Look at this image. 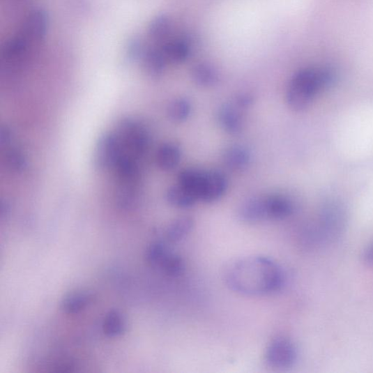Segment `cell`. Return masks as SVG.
<instances>
[{
  "label": "cell",
  "instance_id": "6da1fadb",
  "mask_svg": "<svg viewBox=\"0 0 373 373\" xmlns=\"http://www.w3.org/2000/svg\"><path fill=\"white\" fill-rule=\"evenodd\" d=\"M227 285L236 293L248 296L271 295L282 289L284 275L280 266L263 256L238 259L227 269Z\"/></svg>",
  "mask_w": 373,
  "mask_h": 373
},
{
  "label": "cell",
  "instance_id": "7a4b0ae2",
  "mask_svg": "<svg viewBox=\"0 0 373 373\" xmlns=\"http://www.w3.org/2000/svg\"><path fill=\"white\" fill-rule=\"evenodd\" d=\"M333 73L327 68L303 69L291 78L287 91V102L290 108L303 111L309 107L316 96L333 82Z\"/></svg>",
  "mask_w": 373,
  "mask_h": 373
},
{
  "label": "cell",
  "instance_id": "3957f363",
  "mask_svg": "<svg viewBox=\"0 0 373 373\" xmlns=\"http://www.w3.org/2000/svg\"><path fill=\"white\" fill-rule=\"evenodd\" d=\"M114 133L121 144L123 153L141 160L149 151L150 134L147 127L139 120H123L118 125Z\"/></svg>",
  "mask_w": 373,
  "mask_h": 373
},
{
  "label": "cell",
  "instance_id": "277c9868",
  "mask_svg": "<svg viewBox=\"0 0 373 373\" xmlns=\"http://www.w3.org/2000/svg\"><path fill=\"white\" fill-rule=\"evenodd\" d=\"M298 349L291 340L281 337L272 340L268 346L265 359L271 367L285 370L293 367L298 360Z\"/></svg>",
  "mask_w": 373,
  "mask_h": 373
},
{
  "label": "cell",
  "instance_id": "5b68a950",
  "mask_svg": "<svg viewBox=\"0 0 373 373\" xmlns=\"http://www.w3.org/2000/svg\"><path fill=\"white\" fill-rule=\"evenodd\" d=\"M123 153L121 144L115 133L104 134L96 146L94 165L100 170L112 169Z\"/></svg>",
  "mask_w": 373,
  "mask_h": 373
},
{
  "label": "cell",
  "instance_id": "8992f818",
  "mask_svg": "<svg viewBox=\"0 0 373 373\" xmlns=\"http://www.w3.org/2000/svg\"><path fill=\"white\" fill-rule=\"evenodd\" d=\"M346 220L345 211L342 206L337 203L324 205L320 215V228L323 237H336L342 232Z\"/></svg>",
  "mask_w": 373,
  "mask_h": 373
},
{
  "label": "cell",
  "instance_id": "52a82bcc",
  "mask_svg": "<svg viewBox=\"0 0 373 373\" xmlns=\"http://www.w3.org/2000/svg\"><path fill=\"white\" fill-rule=\"evenodd\" d=\"M48 27V17L42 10L31 12L24 22L21 33L32 44L38 45L45 38Z\"/></svg>",
  "mask_w": 373,
  "mask_h": 373
},
{
  "label": "cell",
  "instance_id": "ba28073f",
  "mask_svg": "<svg viewBox=\"0 0 373 373\" xmlns=\"http://www.w3.org/2000/svg\"><path fill=\"white\" fill-rule=\"evenodd\" d=\"M139 159L123 153L112 170L114 171L119 184L139 185L141 178Z\"/></svg>",
  "mask_w": 373,
  "mask_h": 373
},
{
  "label": "cell",
  "instance_id": "9c48e42d",
  "mask_svg": "<svg viewBox=\"0 0 373 373\" xmlns=\"http://www.w3.org/2000/svg\"><path fill=\"white\" fill-rule=\"evenodd\" d=\"M228 188V181L223 174L218 171L206 172L199 200L213 203L219 200Z\"/></svg>",
  "mask_w": 373,
  "mask_h": 373
},
{
  "label": "cell",
  "instance_id": "30bf717a",
  "mask_svg": "<svg viewBox=\"0 0 373 373\" xmlns=\"http://www.w3.org/2000/svg\"><path fill=\"white\" fill-rule=\"evenodd\" d=\"M94 299L93 291L87 289L77 290L62 299L60 310L66 314H77L86 310Z\"/></svg>",
  "mask_w": 373,
  "mask_h": 373
},
{
  "label": "cell",
  "instance_id": "8fae6325",
  "mask_svg": "<svg viewBox=\"0 0 373 373\" xmlns=\"http://www.w3.org/2000/svg\"><path fill=\"white\" fill-rule=\"evenodd\" d=\"M237 215L241 221L250 224L268 220L265 199L253 198L243 202Z\"/></svg>",
  "mask_w": 373,
  "mask_h": 373
},
{
  "label": "cell",
  "instance_id": "7c38bea8",
  "mask_svg": "<svg viewBox=\"0 0 373 373\" xmlns=\"http://www.w3.org/2000/svg\"><path fill=\"white\" fill-rule=\"evenodd\" d=\"M218 119L224 131L231 135L240 134L244 127L238 107L233 105H223L218 111Z\"/></svg>",
  "mask_w": 373,
  "mask_h": 373
},
{
  "label": "cell",
  "instance_id": "4fadbf2b",
  "mask_svg": "<svg viewBox=\"0 0 373 373\" xmlns=\"http://www.w3.org/2000/svg\"><path fill=\"white\" fill-rule=\"evenodd\" d=\"M268 220H282L294 213L293 203L282 195H273L265 199Z\"/></svg>",
  "mask_w": 373,
  "mask_h": 373
},
{
  "label": "cell",
  "instance_id": "5bb4252c",
  "mask_svg": "<svg viewBox=\"0 0 373 373\" xmlns=\"http://www.w3.org/2000/svg\"><path fill=\"white\" fill-rule=\"evenodd\" d=\"M153 268H158L170 277H178L185 268L183 258L168 247L158 258Z\"/></svg>",
  "mask_w": 373,
  "mask_h": 373
},
{
  "label": "cell",
  "instance_id": "9a60e30c",
  "mask_svg": "<svg viewBox=\"0 0 373 373\" xmlns=\"http://www.w3.org/2000/svg\"><path fill=\"white\" fill-rule=\"evenodd\" d=\"M252 159L250 151L241 145L231 146L223 154L224 165L234 171H240L247 168Z\"/></svg>",
  "mask_w": 373,
  "mask_h": 373
},
{
  "label": "cell",
  "instance_id": "2e32d148",
  "mask_svg": "<svg viewBox=\"0 0 373 373\" xmlns=\"http://www.w3.org/2000/svg\"><path fill=\"white\" fill-rule=\"evenodd\" d=\"M181 155L179 146L172 142L165 143L162 144L157 151V165L162 170L171 171L179 165Z\"/></svg>",
  "mask_w": 373,
  "mask_h": 373
},
{
  "label": "cell",
  "instance_id": "e0dca14e",
  "mask_svg": "<svg viewBox=\"0 0 373 373\" xmlns=\"http://www.w3.org/2000/svg\"><path fill=\"white\" fill-rule=\"evenodd\" d=\"M167 60L163 51L149 50L146 52L143 56V69L149 76L153 78L160 77L165 71Z\"/></svg>",
  "mask_w": 373,
  "mask_h": 373
},
{
  "label": "cell",
  "instance_id": "ac0fdd59",
  "mask_svg": "<svg viewBox=\"0 0 373 373\" xmlns=\"http://www.w3.org/2000/svg\"><path fill=\"white\" fill-rule=\"evenodd\" d=\"M191 77L193 82L203 88L213 87L219 82L218 70L208 63H199L192 68Z\"/></svg>",
  "mask_w": 373,
  "mask_h": 373
},
{
  "label": "cell",
  "instance_id": "d6986e66",
  "mask_svg": "<svg viewBox=\"0 0 373 373\" xmlns=\"http://www.w3.org/2000/svg\"><path fill=\"white\" fill-rule=\"evenodd\" d=\"M193 220L188 216L181 217L173 220L165 231L167 243H177L186 238L192 231Z\"/></svg>",
  "mask_w": 373,
  "mask_h": 373
},
{
  "label": "cell",
  "instance_id": "ffe728a7",
  "mask_svg": "<svg viewBox=\"0 0 373 373\" xmlns=\"http://www.w3.org/2000/svg\"><path fill=\"white\" fill-rule=\"evenodd\" d=\"M206 172L197 169H188L179 175V184L191 192L198 200L200 199Z\"/></svg>",
  "mask_w": 373,
  "mask_h": 373
},
{
  "label": "cell",
  "instance_id": "44dd1931",
  "mask_svg": "<svg viewBox=\"0 0 373 373\" xmlns=\"http://www.w3.org/2000/svg\"><path fill=\"white\" fill-rule=\"evenodd\" d=\"M104 334L108 337H118L126 331V319L119 310H111L105 316L102 323Z\"/></svg>",
  "mask_w": 373,
  "mask_h": 373
},
{
  "label": "cell",
  "instance_id": "7402d4cb",
  "mask_svg": "<svg viewBox=\"0 0 373 373\" xmlns=\"http://www.w3.org/2000/svg\"><path fill=\"white\" fill-rule=\"evenodd\" d=\"M166 199L170 205L180 208L191 207L198 201L191 192L180 184L168 189Z\"/></svg>",
  "mask_w": 373,
  "mask_h": 373
},
{
  "label": "cell",
  "instance_id": "603a6c76",
  "mask_svg": "<svg viewBox=\"0 0 373 373\" xmlns=\"http://www.w3.org/2000/svg\"><path fill=\"white\" fill-rule=\"evenodd\" d=\"M140 192L139 185L119 184L116 203L123 210H132L137 206Z\"/></svg>",
  "mask_w": 373,
  "mask_h": 373
},
{
  "label": "cell",
  "instance_id": "cb8c5ba5",
  "mask_svg": "<svg viewBox=\"0 0 373 373\" xmlns=\"http://www.w3.org/2000/svg\"><path fill=\"white\" fill-rule=\"evenodd\" d=\"M172 22L167 15H159L151 22L149 28L150 36L155 41L167 39L172 31Z\"/></svg>",
  "mask_w": 373,
  "mask_h": 373
},
{
  "label": "cell",
  "instance_id": "d4e9b609",
  "mask_svg": "<svg viewBox=\"0 0 373 373\" xmlns=\"http://www.w3.org/2000/svg\"><path fill=\"white\" fill-rule=\"evenodd\" d=\"M162 51L168 60L175 63H181L188 59L190 50L186 41L176 40L165 44Z\"/></svg>",
  "mask_w": 373,
  "mask_h": 373
},
{
  "label": "cell",
  "instance_id": "484cf974",
  "mask_svg": "<svg viewBox=\"0 0 373 373\" xmlns=\"http://www.w3.org/2000/svg\"><path fill=\"white\" fill-rule=\"evenodd\" d=\"M191 112L190 102L185 98L176 99L168 107L169 119L174 123H180L186 121Z\"/></svg>",
  "mask_w": 373,
  "mask_h": 373
},
{
  "label": "cell",
  "instance_id": "4316f807",
  "mask_svg": "<svg viewBox=\"0 0 373 373\" xmlns=\"http://www.w3.org/2000/svg\"><path fill=\"white\" fill-rule=\"evenodd\" d=\"M6 165L14 172H22L26 166V158L19 148L12 147L6 153Z\"/></svg>",
  "mask_w": 373,
  "mask_h": 373
},
{
  "label": "cell",
  "instance_id": "83f0119b",
  "mask_svg": "<svg viewBox=\"0 0 373 373\" xmlns=\"http://www.w3.org/2000/svg\"><path fill=\"white\" fill-rule=\"evenodd\" d=\"M142 41L137 38L130 40L125 47V54L130 61H135L144 54Z\"/></svg>",
  "mask_w": 373,
  "mask_h": 373
},
{
  "label": "cell",
  "instance_id": "f1b7e54d",
  "mask_svg": "<svg viewBox=\"0 0 373 373\" xmlns=\"http://www.w3.org/2000/svg\"><path fill=\"white\" fill-rule=\"evenodd\" d=\"M47 367V371L51 372H73L75 371L77 364L71 359H62L50 364Z\"/></svg>",
  "mask_w": 373,
  "mask_h": 373
},
{
  "label": "cell",
  "instance_id": "f546056e",
  "mask_svg": "<svg viewBox=\"0 0 373 373\" xmlns=\"http://www.w3.org/2000/svg\"><path fill=\"white\" fill-rule=\"evenodd\" d=\"M254 102V97L248 93H240L236 99V104L238 107L247 108L250 107Z\"/></svg>",
  "mask_w": 373,
  "mask_h": 373
},
{
  "label": "cell",
  "instance_id": "4dcf8cb0",
  "mask_svg": "<svg viewBox=\"0 0 373 373\" xmlns=\"http://www.w3.org/2000/svg\"><path fill=\"white\" fill-rule=\"evenodd\" d=\"M364 261L368 264L373 265V244L365 250Z\"/></svg>",
  "mask_w": 373,
  "mask_h": 373
}]
</instances>
